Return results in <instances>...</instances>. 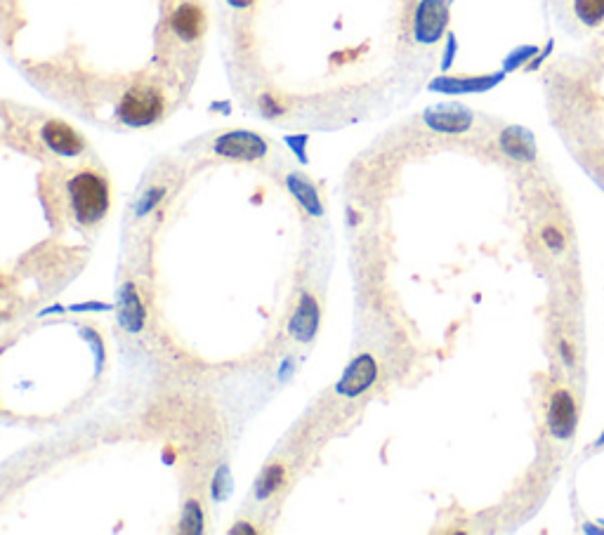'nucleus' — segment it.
<instances>
[{"label":"nucleus","mask_w":604,"mask_h":535,"mask_svg":"<svg viewBox=\"0 0 604 535\" xmlns=\"http://www.w3.org/2000/svg\"><path fill=\"white\" fill-rule=\"evenodd\" d=\"M319 328V305L312 295H302L298 302V309H295L291 316V335L298 342H310L314 335H317Z\"/></svg>","instance_id":"0eeeda50"},{"label":"nucleus","mask_w":604,"mask_h":535,"mask_svg":"<svg viewBox=\"0 0 604 535\" xmlns=\"http://www.w3.org/2000/svg\"><path fill=\"white\" fill-rule=\"evenodd\" d=\"M576 422H579V411H576L574 396L560 389V392H555L553 399H550V411H548L550 432H553L555 437L567 439L576 429Z\"/></svg>","instance_id":"423d86ee"},{"label":"nucleus","mask_w":604,"mask_h":535,"mask_svg":"<svg viewBox=\"0 0 604 535\" xmlns=\"http://www.w3.org/2000/svg\"><path fill=\"white\" fill-rule=\"evenodd\" d=\"M180 531L182 533H201L203 531V512L201 505L196 500H189L185 505V512H182L180 519Z\"/></svg>","instance_id":"f8f14e48"},{"label":"nucleus","mask_w":604,"mask_h":535,"mask_svg":"<svg viewBox=\"0 0 604 535\" xmlns=\"http://www.w3.org/2000/svg\"><path fill=\"white\" fill-rule=\"evenodd\" d=\"M571 12L583 26L604 24V0H571Z\"/></svg>","instance_id":"9d476101"},{"label":"nucleus","mask_w":604,"mask_h":535,"mask_svg":"<svg viewBox=\"0 0 604 535\" xmlns=\"http://www.w3.org/2000/svg\"><path fill=\"white\" fill-rule=\"evenodd\" d=\"M163 196H166V187H151L144 191V196L140 198V203H137V217H144L149 213V210H154L159 203L163 201Z\"/></svg>","instance_id":"ddd939ff"},{"label":"nucleus","mask_w":604,"mask_h":535,"mask_svg":"<svg viewBox=\"0 0 604 535\" xmlns=\"http://www.w3.org/2000/svg\"><path fill=\"white\" fill-rule=\"evenodd\" d=\"M38 140H41L43 149L62 158H76L85 151L83 137L69 123L57 121V118H48L38 125Z\"/></svg>","instance_id":"7ed1b4c3"},{"label":"nucleus","mask_w":604,"mask_h":535,"mask_svg":"<svg viewBox=\"0 0 604 535\" xmlns=\"http://www.w3.org/2000/svg\"><path fill=\"white\" fill-rule=\"evenodd\" d=\"M213 151L222 158H229V161L253 163L267 156L269 144L262 140V137L255 135V132L232 130L220 135L218 140L213 142Z\"/></svg>","instance_id":"f03ea898"},{"label":"nucleus","mask_w":604,"mask_h":535,"mask_svg":"<svg viewBox=\"0 0 604 535\" xmlns=\"http://www.w3.org/2000/svg\"><path fill=\"white\" fill-rule=\"evenodd\" d=\"M284 479H286L284 465H269L267 470L260 474L258 484H255V498L267 500L269 495H274L279 491V486L284 484Z\"/></svg>","instance_id":"9b49d317"},{"label":"nucleus","mask_w":604,"mask_h":535,"mask_svg":"<svg viewBox=\"0 0 604 535\" xmlns=\"http://www.w3.org/2000/svg\"><path fill=\"white\" fill-rule=\"evenodd\" d=\"M147 321V312H144L140 297L133 283H126L121 288V297H118V323L128 330V333H140Z\"/></svg>","instance_id":"6e6552de"},{"label":"nucleus","mask_w":604,"mask_h":535,"mask_svg":"<svg viewBox=\"0 0 604 535\" xmlns=\"http://www.w3.org/2000/svg\"><path fill=\"white\" fill-rule=\"evenodd\" d=\"M286 184H288V191L298 198L300 206L307 210V213L319 217L321 213H324V208H321L319 203V194L317 189H314V184L307 180V177H302L300 173H291L286 177Z\"/></svg>","instance_id":"1a4fd4ad"},{"label":"nucleus","mask_w":604,"mask_h":535,"mask_svg":"<svg viewBox=\"0 0 604 535\" xmlns=\"http://www.w3.org/2000/svg\"><path fill=\"white\" fill-rule=\"evenodd\" d=\"M241 531L253 533V528H251V526H234V528H232V533H241Z\"/></svg>","instance_id":"4468645a"},{"label":"nucleus","mask_w":604,"mask_h":535,"mask_svg":"<svg viewBox=\"0 0 604 535\" xmlns=\"http://www.w3.org/2000/svg\"><path fill=\"white\" fill-rule=\"evenodd\" d=\"M423 121L430 130L442 132V135H461V132H468L472 128L475 116L465 107H458V104H442V107L425 111Z\"/></svg>","instance_id":"39448f33"},{"label":"nucleus","mask_w":604,"mask_h":535,"mask_svg":"<svg viewBox=\"0 0 604 535\" xmlns=\"http://www.w3.org/2000/svg\"><path fill=\"white\" fill-rule=\"evenodd\" d=\"M67 201L81 227H95L109 213V184L97 170H78L67 180Z\"/></svg>","instance_id":"f257e3e1"},{"label":"nucleus","mask_w":604,"mask_h":535,"mask_svg":"<svg viewBox=\"0 0 604 535\" xmlns=\"http://www.w3.org/2000/svg\"><path fill=\"white\" fill-rule=\"evenodd\" d=\"M378 380V363L371 354H359L357 359H352L350 366L345 368V373L340 375L336 382V394L345 396V399H357L376 385Z\"/></svg>","instance_id":"20e7f679"}]
</instances>
